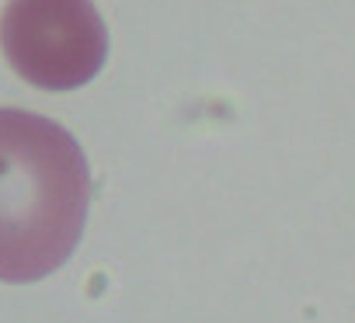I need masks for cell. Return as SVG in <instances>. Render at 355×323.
Returning a JSON list of instances; mask_svg holds the SVG:
<instances>
[{
    "mask_svg": "<svg viewBox=\"0 0 355 323\" xmlns=\"http://www.w3.org/2000/svg\"><path fill=\"white\" fill-rule=\"evenodd\" d=\"M91 174L77 139L32 111L0 108V278L56 271L84 233Z\"/></svg>",
    "mask_w": 355,
    "mask_h": 323,
    "instance_id": "obj_1",
    "label": "cell"
},
{
    "mask_svg": "<svg viewBox=\"0 0 355 323\" xmlns=\"http://www.w3.org/2000/svg\"><path fill=\"white\" fill-rule=\"evenodd\" d=\"M0 53L21 80L42 91H73L105 66L108 35L91 0H8Z\"/></svg>",
    "mask_w": 355,
    "mask_h": 323,
    "instance_id": "obj_2",
    "label": "cell"
}]
</instances>
